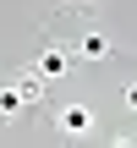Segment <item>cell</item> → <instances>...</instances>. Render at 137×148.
<instances>
[{
  "label": "cell",
  "instance_id": "cell-1",
  "mask_svg": "<svg viewBox=\"0 0 137 148\" xmlns=\"http://www.w3.org/2000/svg\"><path fill=\"white\" fill-rule=\"evenodd\" d=\"M55 132L60 137H93V110L88 104H60L55 110Z\"/></svg>",
  "mask_w": 137,
  "mask_h": 148
},
{
  "label": "cell",
  "instance_id": "cell-2",
  "mask_svg": "<svg viewBox=\"0 0 137 148\" xmlns=\"http://www.w3.org/2000/svg\"><path fill=\"white\" fill-rule=\"evenodd\" d=\"M77 55H82V60H104V55H115V49H110L104 33H82V38H77Z\"/></svg>",
  "mask_w": 137,
  "mask_h": 148
},
{
  "label": "cell",
  "instance_id": "cell-3",
  "mask_svg": "<svg viewBox=\"0 0 137 148\" xmlns=\"http://www.w3.org/2000/svg\"><path fill=\"white\" fill-rule=\"evenodd\" d=\"M38 71H44V77H60V71H71V55H66V49H44V55H38Z\"/></svg>",
  "mask_w": 137,
  "mask_h": 148
},
{
  "label": "cell",
  "instance_id": "cell-4",
  "mask_svg": "<svg viewBox=\"0 0 137 148\" xmlns=\"http://www.w3.org/2000/svg\"><path fill=\"white\" fill-rule=\"evenodd\" d=\"M22 104H27V99H22V88H16V82H11V88H0V121H11Z\"/></svg>",
  "mask_w": 137,
  "mask_h": 148
},
{
  "label": "cell",
  "instance_id": "cell-5",
  "mask_svg": "<svg viewBox=\"0 0 137 148\" xmlns=\"http://www.w3.org/2000/svg\"><path fill=\"white\" fill-rule=\"evenodd\" d=\"M16 88H22V99H27V104H33V99H38V93H44V88H38V77H22V82H16Z\"/></svg>",
  "mask_w": 137,
  "mask_h": 148
},
{
  "label": "cell",
  "instance_id": "cell-6",
  "mask_svg": "<svg viewBox=\"0 0 137 148\" xmlns=\"http://www.w3.org/2000/svg\"><path fill=\"white\" fill-rule=\"evenodd\" d=\"M126 110H137V82H126Z\"/></svg>",
  "mask_w": 137,
  "mask_h": 148
},
{
  "label": "cell",
  "instance_id": "cell-7",
  "mask_svg": "<svg viewBox=\"0 0 137 148\" xmlns=\"http://www.w3.org/2000/svg\"><path fill=\"white\" fill-rule=\"evenodd\" d=\"M110 148H137V143H132V137H115V143H110Z\"/></svg>",
  "mask_w": 137,
  "mask_h": 148
},
{
  "label": "cell",
  "instance_id": "cell-8",
  "mask_svg": "<svg viewBox=\"0 0 137 148\" xmlns=\"http://www.w3.org/2000/svg\"><path fill=\"white\" fill-rule=\"evenodd\" d=\"M71 5H88V0H71Z\"/></svg>",
  "mask_w": 137,
  "mask_h": 148
}]
</instances>
